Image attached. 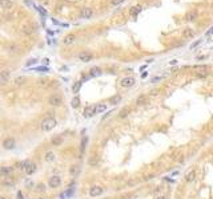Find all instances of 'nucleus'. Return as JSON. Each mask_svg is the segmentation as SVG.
<instances>
[{
  "label": "nucleus",
  "instance_id": "1",
  "mask_svg": "<svg viewBox=\"0 0 213 199\" xmlns=\"http://www.w3.org/2000/svg\"><path fill=\"white\" fill-rule=\"evenodd\" d=\"M56 125H57V121H56L53 117H48V118L43 119L41 125H40V129H41L43 131H51L56 127Z\"/></svg>",
  "mask_w": 213,
  "mask_h": 199
},
{
  "label": "nucleus",
  "instance_id": "2",
  "mask_svg": "<svg viewBox=\"0 0 213 199\" xmlns=\"http://www.w3.org/2000/svg\"><path fill=\"white\" fill-rule=\"evenodd\" d=\"M48 103H49L51 106H61L63 105V97L60 96V94H52V96H49V98H48Z\"/></svg>",
  "mask_w": 213,
  "mask_h": 199
},
{
  "label": "nucleus",
  "instance_id": "3",
  "mask_svg": "<svg viewBox=\"0 0 213 199\" xmlns=\"http://www.w3.org/2000/svg\"><path fill=\"white\" fill-rule=\"evenodd\" d=\"M60 184H61V178L59 175H52L49 179H48V186H49L51 188H57Z\"/></svg>",
  "mask_w": 213,
  "mask_h": 199
},
{
  "label": "nucleus",
  "instance_id": "4",
  "mask_svg": "<svg viewBox=\"0 0 213 199\" xmlns=\"http://www.w3.org/2000/svg\"><path fill=\"white\" fill-rule=\"evenodd\" d=\"M104 192V187H101V186H92V187L89 188V196H92V198H96V196H100L101 194Z\"/></svg>",
  "mask_w": 213,
  "mask_h": 199
},
{
  "label": "nucleus",
  "instance_id": "5",
  "mask_svg": "<svg viewBox=\"0 0 213 199\" xmlns=\"http://www.w3.org/2000/svg\"><path fill=\"white\" fill-rule=\"evenodd\" d=\"M15 146H16L15 138L8 137V138H5V139L3 141V147H4L5 150H12V149H15Z\"/></svg>",
  "mask_w": 213,
  "mask_h": 199
},
{
  "label": "nucleus",
  "instance_id": "6",
  "mask_svg": "<svg viewBox=\"0 0 213 199\" xmlns=\"http://www.w3.org/2000/svg\"><path fill=\"white\" fill-rule=\"evenodd\" d=\"M135 82H136V80L133 77H124L120 81V86H123V88H131V86L135 85Z\"/></svg>",
  "mask_w": 213,
  "mask_h": 199
},
{
  "label": "nucleus",
  "instance_id": "7",
  "mask_svg": "<svg viewBox=\"0 0 213 199\" xmlns=\"http://www.w3.org/2000/svg\"><path fill=\"white\" fill-rule=\"evenodd\" d=\"M12 172H13V167H11V166H1L0 167V176H3V178L11 176Z\"/></svg>",
  "mask_w": 213,
  "mask_h": 199
},
{
  "label": "nucleus",
  "instance_id": "8",
  "mask_svg": "<svg viewBox=\"0 0 213 199\" xmlns=\"http://www.w3.org/2000/svg\"><path fill=\"white\" fill-rule=\"evenodd\" d=\"M84 117L85 118H88V117H92V115L96 114V105H89L84 109Z\"/></svg>",
  "mask_w": 213,
  "mask_h": 199
},
{
  "label": "nucleus",
  "instance_id": "9",
  "mask_svg": "<svg viewBox=\"0 0 213 199\" xmlns=\"http://www.w3.org/2000/svg\"><path fill=\"white\" fill-rule=\"evenodd\" d=\"M77 58L81 62H89L93 58V56L91 53H88V52H80V53L77 54Z\"/></svg>",
  "mask_w": 213,
  "mask_h": 199
},
{
  "label": "nucleus",
  "instance_id": "10",
  "mask_svg": "<svg viewBox=\"0 0 213 199\" xmlns=\"http://www.w3.org/2000/svg\"><path fill=\"white\" fill-rule=\"evenodd\" d=\"M93 15V11L92 8H83L81 9V13H80V16H81V19H91Z\"/></svg>",
  "mask_w": 213,
  "mask_h": 199
},
{
  "label": "nucleus",
  "instance_id": "11",
  "mask_svg": "<svg viewBox=\"0 0 213 199\" xmlns=\"http://www.w3.org/2000/svg\"><path fill=\"white\" fill-rule=\"evenodd\" d=\"M75 41H76V36H75L73 33H69V34H67L65 37H64L63 44H64V45H71V44H73Z\"/></svg>",
  "mask_w": 213,
  "mask_h": 199
},
{
  "label": "nucleus",
  "instance_id": "12",
  "mask_svg": "<svg viewBox=\"0 0 213 199\" xmlns=\"http://www.w3.org/2000/svg\"><path fill=\"white\" fill-rule=\"evenodd\" d=\"M36 170H37V166H36V163H33V162H31L29 165H28V167L24 170L25 171V174L27 175H32V174H35Z\"/></svg>",
  "mask_w": 213,
  "mask_h": 199
},
{
  "label": "nucleus",
  "instance_id": "13",
  "mask_svg": "<svg viewBox=\"0 0 213 199\" xmlns=\"http://www.w3.org/2000/svg\"><path fill=\"white\" fill-rule=\"evenodd\" d=\"M13 3H12L11 0H0V8H3V9H11Z\"/></svg>",
  "mask_w": 213,
  "mask_h": 199
},
{
  "label": "nucleus",
  "instance_id": "14",
  "mask_svg": "<svg viewBox=\"0 0 213 199\" xmlns=\"http://www.w3.org/2000/svg\"><path fill=\"white\" fill-rule=\"evenodd\" d=\"M56 159V155H55L53 151H47L45 155H44V161L45 162H53Z\"/></svg>",
  "mask_w": 213,
  "mask_h": 199
},
{
  "label": "nucleus",
  "instance_id": "15",
  "mask_svg": "<svg viewBox=\"0 0 213 199\" xmlns=\"http://www.w3.org/2000/svg\"><path fill=\"white\" fill-rule=\"evenodd\" d=\"M121 100H123V97H121L120 94H116V96H112L109 98V103H111V105H117V103L121 102Z\"/></svg>",
  "mask_w": 213,
  "mask_h": 199
},
{
  "label": "nucleus",
  "instance_id": "16",
  "mask_svg": "<svg viewBox=\"0 0 213 199\" xmlns=\"http://www.w3.org/2000/svg\"><path fill=\"white\" fill-rule=\"evenodd\" d=\"M128 114H131V107H124V109H121L120 113H119V118L123 119L125 117H128Z\"/></svg>",
  "mask_w": 213,
  "mask_h": 199
},
{
  "label": "nucleus",
  "instance_id": "17",
  "mask_svg": "<svg viewBox=\"0 0 213 199\" xmlns=\"http://www.w3.org/2000/svg\"><path fill=\"white\" fill-rule=\"evenodd\" d=\"M182 36L186 38H190V37H193L194 36V31L192 29V28H185L184 31H182Z\"/></svg>",
  "mask_w": 213,
  "mask_h": 199
},
{
  "label": "nucleus",
  "instance_id": "18",
  "mask_svg": "<svg viewBox=\"0 0 213 199\" xmlns=\"http://www.w3.org/2000/svg\"><path fill=\"white\" fill-rule=\"evenodd\" d=\"M194 179H196V171H194V170H190L185 175V180L186 182H193Z\"/></svg>",
  "mask_w": 213,
  "mask_h": 199
},
{
  "label": "nucleus",
  "instance_id": "19",
  "mask_svg": "<svg viewBox=\"0 0 213 199\" xmlns=\"http://www.w3.org/2000/svg\"><path fill=\"white\" fill-rule=\"evenodd\" d=\"M107 110V103H99L96 105V114H101Z\"/></svg>",
  "mask_w": 213,
  "mask_h": 199
},
{
  "label": "nucleus",
  "instance_id": "20",
  "mask_svg": "<svg viewBox=\"0 0 213 199\" xmlns=\"http://www.w3.org/2000/svg\"><path fill=\"white\" fill-rule=\"evenodd\" d=\"M1 184H3V186H13V184H15V180L12 179V178H9V176H5V178L1 180Z\"/></svg>",
  "mask_w": 213,
  "mask_h": 199
},
{
  "label": "nucleus",
  "instance_id": "21",
  "mask_svg": "<svg viewBox=\"0 0 213 199\" xmlns=\"http://www.w3.org/2000/svg\"><path fill=\"white\" fill-rule=\"evenodd\" d=\"M80 172V166H77V165H73V166H71V168H69V174L71 175H73V176H76Z\"/></svg>",
  "mask_w": 213,
  "mask_h": 199
},
{
  "label": "nucleus",
  "instance_id": "22",
  "mask_svg": "<svg viewBox=\"0 0 213 199\" xmlns=\"http://www.w3.org/2000/svg\"><path fill=\"white\" fill-rule=\"evenodd\" d=\"M141 9H143V7H141V5H136V7H133V8H131V15L132 16H137L140 13V12H141Z\"/></svg>",
  "mask_w": 213,
  "mask_h": 199
},
{
  "label": "nucleus",
  "instance_id": "23",
  "mask_svg": "<svg viewBox=\"0 0 213 199\" xmlns=\"http://www.w3.org/2000/svg\"><path fill=\"white\" fill-rule=\"evenodd\" d=\"M101 74V69L100 68H92L91 70H89V76H92V77H96V76H100Z\"/></svg>",
  "mask_w": 213,
  "mask_h": 199
},
{
  "label": "nucleus",
  "instance_id": "24",
  "mask_svg": "<svg viewBox=\"0 0 213 199\" xmlns=\"http://www.w3.org/2000/svg\"><path fill=\"white\" fill-rule=\"evenodd\" d=\"M196 17H197V13H196V12H188V13L185 15V20H186V21H193Z\"/></svg>",
  "mask_w": 213,
  "mask_h": 199
},
{
  "label": "nucleus",
  "instance_id": "25",
  "mask_svg": "<svg viewBox=\"0 0 213 199\" xmlns=\"http://www.w3.org/2000/svg\"><path fill=\"white\" fill-rule=\"evenodd\" d=\"M99 163V157L97 155H92V157L88 159V165L89 166H96Z\"/></svg>",
  "mask_w": 213,
  "mask_h": 199
},
{
  "label": "nucleus",
  "instance_id": "26",
  "mask_svg": "<svg viewBox=\"0 0 213 199\" xmlns=\"http://www.w3.org/2000/svg\"><path fill=\"white\" fill-rule=\"evenodd\" d=\"M8 78H9V72L8 70H1L0 72V80L5 82V81H8Z\"/></svg>",
  "mask_w": 213,
  "mask_h": 199
},
{
  "label": "nucleus",
  "instance_id": "27",
  "mask_svg": "<svg viewBox=\"0 0 213 199\" xmlns=\"http://www.w3.org/2000/svg\"><path fill=\"white\" fill-rule=\"evenodd\" d=\"M61 143H63V138L60 137V135L52 138V145H53V146H60Z\"/></svg>",
  "mask_w": 213,
  "mask_h": 199
},
{
  "label": "nucleus",
  "instance_id": "28",
  "mask_svg": "<svg viewBox=\"0 0 213 199\" xmlns=\"http://www.w3.org/2000/svg\"><path fill=\"white\" fill-rule=\"evenodd\" d=\"M87 143H88V137H84L81 139V143H80V154L84 153L85 150V146H87Z\"/></svg>",
  "mask_w": 213,
  "mask_h": 199
},
{
  "label": "nucleus",
  "instance_id": "29",
  "mask_svg": "<svg viewBox=\"0 0 213 199\" xmlns=\"http://www.w3.org/2000/svg\"><path fill=\"white\" fill-rule=\"evenodd\" d=\"M71 105H72V107H75V109H76V107H79V106H80V98H79L77 96L73 97V98H72V101H71Z\"/></svg>",
  "mask_w": 213,
  "mask_h": 199
},
{
  "label": "nucleus",
  "instance_id": "30",
  "mask_svg": "<svg viewBox=\"0 0 213 199\" xmlns=\"http://www.w3.org/2000/svg\"><path fill=\"white\" fill-rule=\"evenodd\" d=\"M83 85V81H77V82H75L73 86H72V90H73V93H77L79 90H80V88H81Z\"/></svg>",
  "mask_w": 213,
  "mask_h": 199
},
{
  "label": "nucleus",
  "instance_id": "31",
  "mask_svg": "<svg viewBox=\"0 0 213 199\" xmlns=\"http://www.w3.org/2000/svg\"><path fill=\"white\" fill-rule=\"evenodd\" d=\"M145 102H147V97L145 96H140L139 98H137V101H136L137 105H143V103H145Z\"/></svg>",
  "mask_w": 213,
  "mask_h": 199
},
{
  "label": "nucleus",
  "instance_id": "32",
  "mask_svg": "<svg viewBox=\"0 0 213 199\" xmlns=\"http://www.w3.org/2000/svg\"><path fill=\"white\" fill-rule=\"evenodd\" d=\"M29 163H31V161H29V159H25V161H23L21 163H20V168H21V170H25Z\"/></svg>",
  "mask_w": 213,
  "mask_h": 199
},
{
  "label": "nucleus",
  "instance_id": "33",
  "mask_svg": "<svg viewBox=\"0 0 213 199\" xmlns=\"http://www.w3.org/2000/svg\"><path fill=\"white\" fill-rule=\"evenodd\" d=\"M24 81H25V78H24V77H16V78H15V84L16 85H23Z\"/></svg>",
  "mask_w": 213,
  "mask_h": 199
},
{
  "label": "nucleus",
  "instance_id": "34",
  "mask_svg": "<svg viewBox=\"0 0 213 199\" xmlns=\"http://www.w3.org/2000/svg\"><path fill=\"white\" fill-rule=\"evenodd\" d=\"M124 1V0H111V4L112 5H119V4H121Z\"/></svg>",
  "mask_w": 213,
  "mask_h": 199
},
{
  "label": "nucleus",
  "instance_id": "35",
  "mask_svg": "<svg viewBox=\"0 0 213 199\" xmlns=\"http://www.w3.org/2000/svg\"><path fill=\"white\" fill-rule=\"evenodd\" d=\"M37 191H44L45 190V186H44V183L43 184H37V188H36Z\"/></svg>",
  "mask_w": 213,
  "mask_h": 199
},
{
  "label": "nucleus",
  "instance_id": "36",
  "mask_svg": "<svg viewBox=\"0 0 213 199\" xmlns=\"http://www.w3.org/2000/svg\"><path fill=\"white\" fill-rule=\"evenodd\" d=\"M17 199H24V194L21 191L17 192Z\"/></svg>",
  "mask_w": 213,
  "mask_h": 199
},
{
  "label": "nucleus",
  "instance_id": "37",
  "mask_svg": "<svg viewBox=\"0 0 213 199\" xmlns=\"http://www.w3.org/2000/svg\"><path fill=\"white\" fill-rule=\"evenodd\" d=\"M200 42H201V40H197V41H196V42H193V44L190 45V48H194V46H197L198 44H200Z\"/></svg>",
  "mask_w": 213,
  "mask_h": 199
},
{
  "label": "nucleus",
  "instance_id": "38",
  "mask_svg": "<svg viewBox=\"0 0 213 199\" xmlns=\"http://www.w3.org/2000/svg\"><path fill=\"white\" fill-rule=\"evenodd\" d=\"M197 76L198 77H206V76H208V73H206V72L205 73H197Z\"/></svg>",
  "mask_w": 213,
  "mask_h": 199
},
{
  "label": "nucleus",
  "instance_id": "39",
  "mask_svg": "<svg viewBox=\"0 0 213 199\" xmlns=\"http://www.w3.org/2000/svg\"><path fill=\"white\" fill-rule=\"evenodd\" d=\"M161 80V77H155V78H152V82H156V81Z\"/></svg>",
  "mask_w": 213,
  "mask_h": 199
},
{
  "label": "nucleus",
  "instance_id": "40",
  "mask_svg": "<svg viewBox=\"0 0 213 199\" xmlns=\"http://www.w3.org/2000/svg\"><path fill=\"white\" fill-rule=\"evenodd\" d=\"M156 199H167V196H164V195H160V196H157Z\"/></svg>",
  "mask_w": 213,
  "mask_h": 199
},
{
  "label": "nucleus",
  "instance_id": "41",
  "mask_svg": "<svg viewBox=\"0 0 213 199\" xmlns=\"http://www.w3.org/2000/svg\"><path fill=\"white\" fill-rule=\"evenodd\" d=\"M147 76H148V73H147V72H144L143 74H141V77H143V78H144V77H147Z\"/></svg>",
  "mask_w": 213,
  "mask_h": 199
},
{
  "label": "nucleus",
  "instance_id": "42",
  "mask_svg": "<svg viewBox=\"0 0 213 199\" xmlns=\"http://www.w3.org/2000/svg\"><path fill=\"white\" fill-rule=\"evenodd\" d=\"M0 199H7V198L5 196H0Z\"/></svg>",
  "mask_w": 213,
  "mask_h": 199
},
{
  "label": "nucleus",
  "instance_id": "43",
  "mask_svg": "<svg viewBox=\"0 0 213 199\" xmlns=\"http://www.w3.org/2000/svg\"><path fill=\"white\" fill-rule=\"evenodd\" d=\"M40 199H43V198H40Z\"/></svg>",
  "mask_w": 213,
  "mask_h": 199
}]
</instances>
